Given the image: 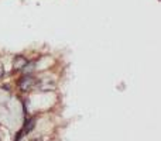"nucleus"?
<instances>
[{"label": "nucleus", "instance_id": "obj_3", "mask_svg": "<svg viewBox=\"0 0 161 141\" xmlns=\"http://www.w3.org/2000/svg\"><path fill=\"white\" fill-rule=\"evenodd\" d=\"M34 123H36V119H30L27 123H25L24 130H23V131H24V133H30V131L34 128Z\"/></svg>", "mask_w": 161, "mask_h": 141}, {"label": "nucleus", "instance_id": "obj_2", "mask_svg": "<svg viewBox=\"0 0 161 141\" xmlns=\"http://www.w3.org/2000/svg\"><path fill=\"white\" fill-rule=\"evenodd\" d=\"M27 65H28V61L24 58V57H16V58H14V61H13V68L16 71L24 69Z\"/></svg>", "mask_w": 161, "mask_h": 141}, {"label": "nucleus", "instance_id": "obj_1", "mask_svg": "<svg viewBox=\"0 0 161 141\" xmlns=\"http://www.w3.org/2000/svg\"><path fill=\"white\" fill-rule=\"evenodd\" d=\"M36 83H37L36 78L30 76V75H25V76H23L21 79H20L19 88L21 89L23 92H27V90H30V89H33L34 86H36Z\"/></svg>", "mask_w": 161, "mask_h": 141}, {"label": "nucleus", "instance_id": "obj_4", "mask_svg": "<svg viewBox=\"0 0 161 141\" xmlns=\"http://www.w3.org/2000/svg\"><path fill=\"white\" fill-rule=\"evenodd\" d=\"M3 73H4V68H3V65L0 64V78L3 76Z\"/></svg>", "mask_w": 161, "mask_h": 141}]
</instances>
